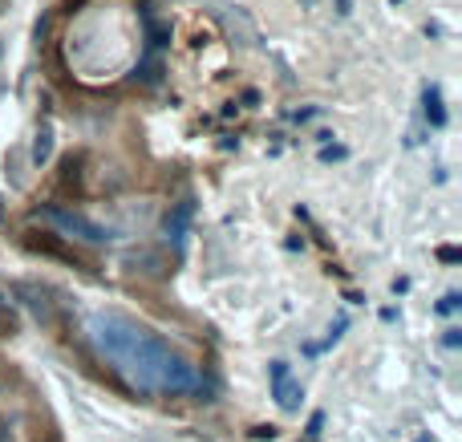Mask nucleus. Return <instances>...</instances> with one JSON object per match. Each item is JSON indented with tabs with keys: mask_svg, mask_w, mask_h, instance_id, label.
Here are the masks:
<instances>
[{
	"mask_svg": "<svg viewBox=\"0 0 462 442\" xmlns=\"http://www.w3.org/2000/svg\"><path fill=\"white\" fill-rule=\"evenodd\" d=\"M0 390H5V373H0Z\"/></svg>",
	"mask_w": 462,
	"mask_h": 442,
	"instance_id": "nucleus-16",
	"label": "nucleus"
},
{
	"mask_svg": "<svg viewBox=\"0 0 462 442\" xmlns=\"http://www.w3.org/2000/svg\"><path fill=\"white\" fill-rule=\"evenodd\" d=\"M0 53H5V45H0Z\"/></svg>",
	"mask_w": 462,
	"mask_h": 442,
	"instance_id": "nucleus-17",
	"label": "nucleus"
},
{
	"mask_svg": "<svg viewBox=\"0 0 462 442\" xmlns=\"http://www.w3.org/2000/svg\"><path fill=\"white\" fill-rule=\"evenodd\" d=\"M439 260L442 264H458V248H439Z\"/></svg>",
	"mask_w": 462,
	"mask_h": 442,
	"instance_id": "nucleus-13",
	"label": "nucleus"
},
{
	"mask_svg": "<svg viewBox=\"0 0 462 442\" xmlns=\"http://www.w3.org/2000/svg\"><path fill=\"white\" fill-rule=\"evenodd\" d=\"M0 442H16V430H13L8 419H0Z\"/></svg>",
	"mask_w": 462,
	"mask_h": 442,
	"instance_id": "nucleus-11",
	"label": "nucleus"
},
{
	"mask_svg": "<svg viewBox=\"0 0 462 442\" xmlns=\"http://www.w3.org/2000/svg\"><path fill=\"white\" fill-rule=\"evenodd\" d=\"M130 264H134L138 272H151V276H159L162 268H167V264H162V256H159V252H151V248L134 252V256H130Z\"/></svg>",
	"mask_w": 462,
	"mask_h": 442,
	"instance_id": "nucleus-8",
	"label": "nucleus"
},
{
	"mask_svg": "<svg viewBox=\"0 0 462 442\" xmlns=\"http://www.w3.org/2000/svg\"><path fill=\"white\" fill-rule=\"evenodd\" d=\"M97 349L114 362V370L126 373L130 386L151 394V390H162V394H195L199 386V370L187 362L179 349H171L162 337H154L146 325L130 321L122 313H97L94 325Z\"/></svg>",
	"mask_w": 462,
	"mask_h": 442,
	"instance_id": "nucleus-1",
	"label": "nucleus"
},
{
	"mask_svg": "<svg viewBox=\"0 0 462 442\" xmlns=\"http://www.w3.org/2000/svg\"><path fill=\"white\" fill-rule=\"evenodd\" d=\"M458 308V292H447V297H442V305H439V313L447 317V313H455Z\"/></svg>",
	"mask_w": 462,
	"mask_h": 442,
	"instance_id": "nucleus-10",
	"label": "nucleus"
},
{
	"mask_svg": "<svg viewBox=\"0 0 462 442\" xmlns=\"http://www.w3.org/2000/svg\"><path fill=\"white\" fill-rule=\"evenodd\" d=\"M13 297H21V305L29 308L37 321H53V300H49V289H41V284H32V281H16L13 284Z\"/></svg>",
	"mask_w": 462,
	"mask_h": 442,
	"instance_id": "nucleus-4",
	"label": "nucleus"
},
{
	"mask_svg": "<svg viewBox=\"0 0 462 442\" xmlns=\"http://www.w3.org/2000/svg\"><path fill=\"white\" fill-rule=\"evenodd\" d=\"M337 13L349 16V13H353V0H337Z\"/></svg>",
	"mask_w": 462,
	"mask_h": 442,
	"instance_id": "nucleus-14",
	"label": "nucleus"
},
{
	"mask_svg": "<svg viewBox=\"0 0 462 442\" xmlns=\"http://www.w3.org/2000/svg\"><path fill=\"white\" fill-rule=\"evenodd\" d=\"M13 333H16V313H13V305L0 297V337H13Z\"/></svg>",
	"mask_w": 462,
	"mask_h": 442,
	"instance_id": "nucleus-9",
	"label": "nucleus"
},
{
	"mask_svg": "<svg viewBox=\"0 0 462 442\" xmlns=\"http://www.w3.org/2000/svg\"><path fill=\"white\" fill-rule=\"evenodd\" d=\"M191 216H195V203L183 199V203H175V207L167 211V219H162V232H167V240L175 244V248H183V244H187V232H191Z\"/></svg>",
	"mask_w": 462,
	"mask_h": 442,
	"instance_id": "nucleus-5",
	"label": "nucleus"
},
{
	"mask_svg": "<svg viewBox=\"0 0 462 442\" xmlns=\"http://www.w3.org/2000/svg\"><path fill=\"white\" fill-rule=\"evenodd\" d=\"M5 89H8V81H5V73H0V94H5Z\"/></svg>",
	"mask_w": 462,
	"mask_h": 442,
	"instance_id": "nucleus-15",
	"label": "nucleus"
},
{
	"mask_svg": "<svg viewBox=\"0 0 462 442\" xmlns=\"http://www.w3.org/2000/svg\"><path fill=\"white\" fill-rule=\"evenodd\" d=\"M268 378H272V398H276L280 410H284V414L300 410L304 390H300V382H292V370H288V362H272L268 365Z\"/></svg>",
	"mask_w": 462,
	"mask_h": 442,
	"instance_id": "nucleus-3",
	"label": "nucleus"
},
{
	"mask_svg": "<svg viewBox=\"0 0 462 442\" xmlns=\"http://www.w3.org/2000/svg\"><path fill=\"white\" fill-rule=\"evenodd\" d=\"M53 126H37V134H32V162H37V167H45L49 159H53Z\"/></svg>",
	"mask_w": 462,
	"mask_h": 442,
	"instance_id": "nucleus-6",
	"label": "nucleus"
},
{
	"mask_svg": "<svg viewBox=\"0 0 462 442\" xmlns=\"http://www.w3.org/2000/svg\"><path fill=\"white\" fill-rule=\"evenodd\" d=\"M320 430H325V414H312V419H309V435H312V438H317V435H320Z\"/></svg>",
	"mask_w": 462,
	"mask_h": 442,
	"instance_id": "nucleus-12",
	"label": "nucleus"
},
{
	"mask_svg": "<svg viewBox=\"0 0 462 442\" xmlns=\"http://www.w3.org/2000/svg\"><path fill=\"white\" fill-rule=\"evenodd\" d=\"M422 102H426V118H430V126H447V106H442L439 86H426Z\"/></svg>",
	"mask_w": 462,
	"mask_h": 442,
	"instance_id": "nucleus-7",
	"label": "nucleus"
},
{
	"mask_svg": "<svg viewBox=\"0 0 462 442\" xmlns=\"http://www.w3.org/2000/svg\"><path fill=\"white\" fill-rule=\"evenodd\" d=\"M37 216L45 219V224H53V227H57V235H65V240H81V244H110L114 235H118L114 227L97 224V219L81 216V211H73V207H61V203H41Z\"/></svg>",
	"mask_w": 462,
	"mask_h": 442,
	"instance_id": "nucleus-2",
	"label": "nucleus"
}]
</instances>
